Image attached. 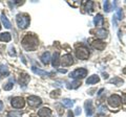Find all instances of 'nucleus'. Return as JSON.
<instances>
[{
	"label": "nucleus",
	"instance_id": "40",
	"mask_svg": "<svg viewBox=\"0 0 126 117\" xmlns=\"http://www.w3.org/2000/svg\"><path fill=\"white\" fill-rule=\"evenodd\" d=\"M0 117H1V116H0Z\"/></svg>",
	"mask_w": 126,
	"mask_h": 117
},
{
	"label": "nucleus",
	"instance_id": "4",
	"mask_svg": "<svg viewBox=\"0 0 126 117\" xmlns=\"http://www.w3.org/2000/svg\"><path fill=\"white\" fill-rule=\"evenodd\" d=\"M107 103H108V105L111 108H118V107H120V105L122 103V98H121L119 95L112 94V95H110L108 97Z\"/></svg>",
	"mask_w": 126,
	"mask_h": 117
},
{
	"label": "nucleus",
	"instance_id": "13",
	"mask_svg": "<svg viewBox=\"0 0 126 117\" xmlns=\"http://www.w3.org/2000/svg\"><path fill=\"white\" fill-rule=\"evenodd\" d=\"M84 106H85V110H86V114H87V116H92L94 114V107H93L92 100L85 101Z\"/></svg>",
	"mask_w": 126,
	"mask_h": 117
},
{
	"label": "nucleus",
	"instance_id": "24",
	"mask_svg": "<svg viewBox=\"0 0 126 117\" xmlns=\"http://www.w3.org/2000/svg\"><path fill=\"white\" fill-rule=\"evenodd\" d=\"M80 85H81L80 82H79L78 80H76V81L72 82L70 84H68V85H67V88H68V89H77Z\"/></svg>",
	"mask_w": 126,
	"mask_h": 117
},
{
	"label": "nucleus",
	"instance_id": "19",
	"mask_svg": "<svg viewBox=\"0 0 126 117\" xmlns=\"http://www.w3.org/2000/svg\"><path fill=\"white\" fill-rule=\"evenodd\" d=\"M41 61H42V63L44 64V65H47V64L49 63V61H50V53L48 51L44 52L41 56Z\"/></svg>",
	"mask_w": 126,
	"mask_h": 117
},
{
	"label": "nucleus",
	"instance_id": "15",
	"mask_svg": "<svg viewBox=\"0 0 126 117\" xmlns=\"http://www.w3.org/2000/svg\"><path fill=\"white\" fill-rule=\"evenodd\" d=\"M32 71H33L34 73H36V74H38V75H41V76H46V75L52 74V73L46 72V71H44V70H41V69H39L37 67H32Z\"/></svg>",
	"mask_w": 126,
	"mask_h": 117
},
{
	"label": "nucleus",
	"instance_id": "8",
	"mask_svg": "<svg viewBox=\"0 0 126 117\" xmlns=\"http://www.w3.org/2000/svg\"><path fill=\"white\" fill-rule=\"evenodd\" d=\"M61 64L63 66H70L72 64H74V58L72 54L67 53L65 56H63V58H61Z\"/></svg>",
	"mask_w": 126,
	"mask_h": 117
},
{
	"label": "nucleus",
	"instance_id": "12",
	"mask_svg": "<svg viewBox=\"0 0 126 117\" xmlns=\"http://www.w3.org/2000/svg\"><path fill=\"white\" fill-rule=\"evenodd\" d=\"M94 24L96 26H98V27L103 26V24H104V18H103V16H102L101 14H98L97 16L94 18Z\"/></svg>",
	"mask_w": 126,
	"mask_h": 117
},
{
	"label": "nucleus",
	"instance_id": "10",
	"mask_svg": "<svg viewBox=\"0 0 126 117\" xmlns=\"http://www.w3.org/2000/svg\"><path fill=\"white\" fill-rule=\"evenodd\" d=\"M50 115H52V110L49 108H42L38 111L39 117H50Z\"/></svg>",
	"mask_w": 126,
	"mask_h": 117
},
{
	"label": "nucleus",
	"instance_id": "1",
	"mask_svg": "<svg viewBox=\"0 0 126 117\" xmlns=\"http://www.w3.org/2000/svg\"><path fill=\"white\" fill-rule=\"evenodd\" d=\"M22 46L23 48H24L25 50H27V51H31V50H35L37 48L38 46V38L36 36H34V35L32 34H27L26 36L22 39Z\"/></svg>",
	"mask_w": 126,
	"mask_h": 117
},
{
	"label": "nucleus",
	"instance_id": "23",
	"mask_svg": "<svg viewBox=\"0 0 126 117\" xmlns=\"http://www.w3.org/2000/svg\"><path fill=\"white\" fill-rule=\"evenodd\" d=\"M62 105L66 108H72L73 105H74V100L69 99V98H64L62 100Z\"/></svg>",
	"mask_w": 126,
	"mask_h": 117
},
{
	"label": "nucleus",
	"instance_id": "37",
	"mask_svg": "<svg viewBox=\"0 0 126 117\" xmlns=\"http://www.w3.org/2000/svg\"><path fill=\"white\" fill-rule=\"evenodd\" d=\"M59 72H61V73H65V72H66V70H65V69H64V70L60 69V70H59Z\"/></svg>",
	"mask_w": 126,
	"mask_h": 117
},
{
	"label": "nucleus",
	"instance_id": "27",
	"mask_svg": "<svg viewBox=\"0 0 126 117\" xmlns=\"http://www.w3.org/2000/svg\"><path fill=\"white\" fill-rule=\"evenodd\" d=\"M13 87H14V80L10 81L7 84H5L4 86H3V89L6 90V91H9V90H11V89H13Z\"/></svg>",
	"mask_w": 126,
	"mask_h": 117
},
{
	"label": "nucleus",
	"instance_id": "11",
	"mask_svg": "<svg viewBox=\"0 0 126 117\" xmlns=\"http://www.w3.org/2000/svg\"><path fill=\"white\" fill-rule=\"evenodd\" d=\"M29 81H30V76L26 73H22L20 77H19V83H20V86H22V88H26Z\"/></svg>",
	"mask_w": 126,
	"mask_h": 117
},
{
	"label": "nucleus",
	"instance_id": "17",
	"mask_svg": "<svg viewBox=\"0 0 126 117\" xmlns=\"http://www.w3.org/2000/svg\"><path fill=\"white\" fill-rule=\"evenodd\" d=\"M107 32L104 29V28H99V29H97L96 30V36L98 38H101V39H105V38H107Z\"/></svg>",
	"mask_w": 126,
	"mask_h": 117
},
{
	"label": "nucleus",
	"instance_id": "5",
	"mask_svg": "<svg viewBox=\"0 0 126 117\" xmlns=\"http://www.w3.org/2000/svg\"><path fill=\"white\" fill-rule=\"evenodd\" d=\"M76 54L78 58H80V60H86L89 57V51L86 47H79L76 50Z\"/></svg>",
	"mask_w": 126,
	"mask_h": 117
},
{
	"label": "nucleus",
	"instance_id": "3",
	"mask_svg": "<svg viewBox=\"0 0 126 117\" xmlns=\"http://www.w3.org/2000/svg\"><path fill=\"white\" fill-rule=\"evenodd\" d=\"M87 75V70L84 69V68H79L74 70L73 72L69 73V77L75 80H79V79H84V77Z\"/></svg>",
	"mask_w": 126,
	"mask_h": 117
},
{
	"label": "nucleus",
	"instance_id": "36",
	"mask_svg": "<svg viewBox=\"0 0 126 117\" xmlns=\"http://www.w3.org/2000/svg\"><path fill=\"white\" fill-rule=\"evenodd\" d=\"M2 109H3V103L0 100V111H2Z\"/></svg>",
	"mask_w": 126,
	"mask_h": 117
},
{
	"label": "nucleus",
	"instance_id": "16",
	"mask_svg": "<svg viewBox=\"0 0 126 117\" xmlns=\"http://www.w3.org/2000/svg\"><path fill=\"white\" fill-rule=\"evenodd\" d=\"M9 74H10L9 68H7L5 65L0 66V79H2V77H6Z\"/></svg>",
	"mask_w": 126,
	"mask_h": 117
},
{
	"label": "nucleus",
	"instance_id": "38",
	"mask_svg": "<svg viewBox=\"0 0 126 117\" xmlns=\"http://www.w3.org/2000/svg\"><path fill=\"white\" fill-rule=\"evenodd\" d=\"M123 72H124V73H126V68H125V69L123 70Z\"/></svg>",
	"mask_w": 126,
	"mask_h": 117
},
{
	"label": "nucleus",
	"instance_id": "21",
	"mask_svg": "<svg viewBox=\"0 0 126 117\" xmlns=\"http://www.w3.org/2000/svg\"><path fill=\"white\" fill-rule=\"evenodd\" d=\"M11 35L9 33H3L0 35V41H3V42H10L11 41Z\"/></svg>",
	"mask_w": 126,
	"mask_h": 117
},
{
	"label": "nucleus",
	"instance_id": "18",
	"mask_svg": "<svg viewBox=\"0 0 126 117\" xmlns=\"http://www.w3.org/2000/svg\"><path fill=\"white\" fill-rule=\"evenodd\" d=\"M99 81H100V77L98 75H96V74H94V75L89 76L88 79L86 80V84H87V85H93V84L98 83Z\"/></svg>",
	"mask_w": 126,
	"mask_h": 117
},
{
	"label": "nucleus",
	"instance_id": "30",
	"mask_svg": "<svg viewBox=\"0 0 126 117\" xmlns=\"http://www.w3.org/2000/svg\"><path fill=\"white\" fill-rule=\"evenodd\" d=\"M117 16H118V19H119V20H121L122 17H123V12H122V10H118Z\"/></svg>",
	"mask_w": 126,
	"mask_h": 117
},
{
	"label": "nucleus",
	"instance_id": "29",
	"mask_svg": "<svg viewBox=\"0 0 126 117\" xmlns=\"http://www.w3.org/2000/svg\"><path fill=\"white\" fill-rule=\"evenodd\" d=\"M60 96V91H53V92H50V97L52 98H57V97Z\"/></svg>",
	"mask_w": 126,
	"mask_h": 117
},
{
	"label": "nucleus",
	"instance_id": "14",
	"mask_svg": "<svg viewBox=\"0 0 126 117\" xmlns=\"http://www.w3.org/2000/svg\"><path fill=\"white\" fill-rule=\"evenodd\" d=\"M52 64H53V67L57 68L59 65H60V54H59L58 51H56L53 54V58H52Z\"/></svg>",
	"mask_w": 126,
	"mask_h": 117
},
{
	"label": "nucleus",
	"instance_id": "32",
	"mask_svg": "<svg viewBox=\"0 0 126 117\" xmlns=\"http://www.w3.org/2000/svg\"><path fill=\"white\" fill-rule=\"evenodd\" d=\"M10 54H11V56H13V57H15V56H16L15 49H14L13 47H10Z\"/></svg>",
	"mask_w": 126,
	"mask_h": 117
},
{
	"label": "nucleus",
	"instance_id": "39",
	"mask_svg": "<svg viewBox=\"0 0 126 117\" xmlns=\"http://www.w3.org/2000/svg\"><path fill=\"white\" fill-rule=\"evenodd\" d=\"M32 117H35V116H32Z\"/></svg>",
	"mask_w": 126,
	"mask_h": 117
},
{
	"label": "nucleus",
	"instance_id": "35",
	"mask_svg": "<svg viewBox=\"0 0 126 117\" xmlns=\"http://www.w3.org/2000/svg\"><path fill=\"white\" fill-rule=\"evenodd\" d=\"M68 117H74V114H73V112L72 111H68Z\"/></svg>",
	"mask_w": 126,
	"mask_h": 117
},
{
	"label": "nucleus",
	"instance_id": "22",
	"mask_svg": "<svg viewBox=\"0 0 126 117\" xmlns=\"http://www.w3.org/2000/svg\"><path fill=\"white\" fill-rule=\"evenodd\" d=\"M109 83L110 84H113V85H116V86H120L123 84V80L121 79V77H113V79H111L109 81Z\"/></svg>",
	"mask_w": 126,
	"mask_h": 117
},
{
	"label": "nucleus",
	"instance_id": "33",
	"mask_svg": "<svg viewBox=\"0 0 126 117\" xmlns=\"http://www.w3.org/2000/svg\"><path fill=\"white\" fill-rule=\"evenodd\" d=\"M75 114L76 115H80L81 114V108H76V112H75Z\"/></svg>",
	"mask_w": 126,
	"mask_h": 117
},
{
	"label": "nucleus",
	"instance_id": "34",
	"mask_svg": "<svg viewBox=\"0 0 126 117\" xmlns=\"http://www.w3.org/2000/svg\"><path fill=\"white\" fill-rule=\"evenodd\" d=\"M122 101L126 103V93H123V94H122Z\"/></svg>",
	"mask_w": 126,
	"mask_h": 117
},
{
	"label": "nucleus",
	"instance_id": "2",
	"mask_svg": "<svg viewBox=\"0 0 126 117\" xmlns=\"http://www.w3.org/2000/svg\"><path fill=\"white\" fill-rule=\"evenodd\" d=\"M16 22H17V25L19 28L24 29L30 25L31 20H30V17L26 14H18L16 16Z\"/></svg>",
	"mask_w": 126,
	"mask_h": 117
},
{
	"label": "nucleus",
	"instance_id": "26",
	"mask_svg": "<svg viewBox=\"0 0 126 117\" xmlns=\"http://www.w3.org/2000/svg\"><path fill=\"white\" fill-rule=\"evenodd\" d=\"M93 6H94V2L93 1H88L87 3H86L85 10H86V12H87L88 14H90L93 12Z\"/></svg>",
	"mask_w": 126,
	"mask_h": 117
},
{
	"label": "nucleus",
	"instance_id": "6",
	"mask_svg": "<svg viewBox=\"0 0 126 117\" xmlns=\"http://www.w3.org/2000/svg\"><path fill=\"white\" fill-rule=\"evenodd\" d=\"M27 103H29V105L31 107H33V108H36L38 106H40L41 105V98L40 97H38V96H35V95H31L27 97Z\"/></svg>",
	"mask_w": 126,
	"mask_h": 117
},
{
	"label": "nucleus",
	"instance_id": "28",
	"mask_svg": "<svg viewBox=\"0 0 126 117\" xmlns=\"http://www.w3.org/2000/svg\"><path fill=\"white\" fill-rule=\"evenodd\" d=\"M111 10H112V5L110 4V2L109 1H105L104 2V11L106 12V13H109Z\"/></svg>",
	"mask_w": 126,
	"mask_h": 117
},
{
	"label": "nucleus",
	"instance_id": "25",
	"mask_svg": "<svg viewBox=\"0 0 126 117\" xmlns=\"http://www.w3.org/2000/svg\"><path fill=\"white\" fill-rule=\"evenodd\" d=\"M22 113L20 111H12L7 114V117H21Z\"/></svg>",
	"mask_w": 126,
	"mask_h": 117
},
{
	"label": "nucleus",
	"instance_id": "9",
	"mask_svg": "<svg viewBox=\"0 0 126 117\" xmlns=\"http://www.w3.org/2000/svg\"><path fill=\"white\" fill-rule=\"evenodd\" d=\"M92 46L94 49H98V50H103L105 48V43L101 40H94L92 43Z\"/></svg>",
	"mask_w": 126,
	"mask_h": 117
},
{
	"label": "nucleus",
	"instance_id": "31",
	"mask_svg": "<svg viewBox=\"0 0 126 117\" xmlns=\"http://www.w3.org/2000/svg\"><path fill=\"white\" fill-rule=\"evenodd\" d=\"M106 110H107V109H106L105 106H101V107L99 108V111H98V112H99V113H104Z\"/></svg>",
	"mask_w": 126,
	"mask_h": 117
},
{
	"label": "nucleus",
	"instance_id": "20",
	"mask_svg": "<svg viewBox=\"0 0 126 117\" xmlns=\"http://www.w3.org/2000/svg\"><path fill=\"white\" fill-rule=\"evenodd\" d=\"M0 18H1V22H2V24L4 25V27H6V28H11V26H12V25H11V22L9 21V19L6 18L5 15L2 14Z\"/></svg>",
	"mask_w": 126,
	"mask_h": 117
},
{
	"label": "nucleus",
	"instance_id": "7",
	"mask_svg": "<svg viewBox=\"0 0 126 117\" xmlns=\"http://www.w3.org/2000/svg\"><path fill=\"white\" fill-rule=\"evenodd\" d=\"M11 104H12V106H13L15 109H21V108L24 107V105H25L24 99H23L22 97H19V96L14 97V98L12 99Z\"/></svg>",
	"mask_w": 126,
	"mask_h": 117
}]
</instances>
